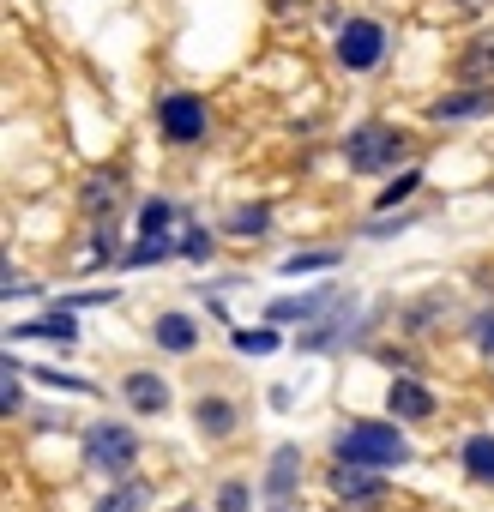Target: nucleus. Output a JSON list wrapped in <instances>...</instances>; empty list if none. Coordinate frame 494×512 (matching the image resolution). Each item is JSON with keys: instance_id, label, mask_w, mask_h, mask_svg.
<instances>
[{"instance_id": "f257e3e1", "label": "nucleus", "mask_w": 494, "mask_h": 512, "mask_svg": "<svg viewBox=\"0 0 494 512\" xmlns=\"http://www.w3.org/2000/svg\"><path fill=\"white\" fill-rule=\"evenodd\" d=\"M332 452H338V464H356V470H392V464L410 458V440L386 422H350L332 440Z\"/></svg>"}, {"instance_id": "f03ea898", "label": "nucleus", "mask_w": 494, "mask_h": 512, "mask_svg": "<svg viewBox=\"0 0 494 512\" xmlns=\"http://www.w3.org/2000/svg\"><path fill=\"white\" fill-rule=\"evenodd\" d=\"M133 458H139V440H133L127 422H97V428L85 434V464H91V470H103V476H127Z\"/></svg>"}, {"instance_id": "7ed1b4c3", "label": "nucleus", "mask_w": 494, "mask_h": 512, "mask_svg": "<svg viewBox=\"0 0 494 512\" xmlns=\"http://www.w3.org/2000/svg\"><path fill=\"white\" fill-rule=\"evenodd\" d=\"M398 151H404V139H398L386 121H368V127H356V133H350V145H344L350 169H362V175H374V169L398 163Z\"/></svg>"}, {"instance_id": "20e7f679", "label": "nucleus", "mask_w": 494, "mask_h": 512, "mask_svg": "<svg viewBox=\"0 0 494 512\" xmlns=\"http://www.w3.org/2000/svg\"><path fill=\"white\" fill-rule=\"evenodd\" d=\"M350 296H344V284H326V290H308V296H278L272 308H266V320L272 326H290V320H326V314H338Z\"/></svg>"}, {"instance_id": "39448f33", "label": "nucleus", "mask_w": 494, "mask_h": 512, "mask_svg": "<svg viewBox=\"0 0 494 512\" xmlns=\"http://www.w3.org/2000/svg\"><path fill=\"white\" fill-rule=\"evenodd\" d=\"M380 55H386V31H380L374 19H350V25L338 31V61H344L350 73L380 67Z\"/></svg>"}, {"instance_id": "423d86ee", "label": "nucleus", "mask_w": 494, "mask_h": 512, "mask_svg": "<svg viewBox=\"0 0 494 512\" xmlns=\"http://www.w3.org/2000/svg\"><path fill=\"white\" fill-rule=\"evenodd\" d=\"M157 121H163V133H169L175 145L205 139V103H199V97H187V91L163 97V103H157Z\"/></svg>"}, {"instance_id": "0eeeda50", "label": "nucleus", "mask_w": 494, "mask_h": 512, "mask_svg": "<svg viewBox=\"0 0 494 512\" xmlns=\"http://www.w3.org/2000/svg\"><path fill=\"white\" fill-rule=\"evenodd\" d=\"M296 482H302V446H278L272 452V470H266V506L272 512H290L296 506Z\"/></svg>"}, {"instance_id": "6e6552de", "label": "nucleus", "mask_w": 494, "mask_h": 512, "mask_svg": "<svg viewBox=\"0 0 494 512\" xmlns=\"http://www.w3.org/2000/svg\"><path fill=\"white\" fill-rule=\"evenodd\" d=\"M386 410H392L398 422H428V416H434V392H428V386H416L410 374H398V380H392V392H386Z\"/></svg>"}, {"instance_id": "1a4fd4ad", "label": "nucleus", "mask_w": 494, "mask_h": 512, "mask_svg": "<svg viewBox=\"0 0 494 512\" xmlns=\"http://www.w3.org/2000/svg\"><path fill=\"white\" fill-rule=\"evenodd\" d=\"M121 392H127V404H133L139 416H163V410H169V380H163V374H127Z\"/></svg>"}, {"instance_id": "9d476101", "label": "nucleus", "mask_w": 494, "mask_h": 512, "mask_svg": "<svg viewBox=\"0 0 494 512\" xmlns=\"http://www.w3.org/2000/svg\"><path fill=\"white\" fill-rule=\"evenodd\" d=\"M332 494H338V500H356V506H368V500H380V494H386V482H380L374 470L338 464V470H332Z\"/></svg>"}, {"instance_id": "9b49d317", "label": "nucleus", "mask_w": 494, "mask_h": 512, "mask_svg": "<svg viewBox=\"0 0 494 512\" xmlns=\"http://www.w3.org/2000/svg\"><path fill=\"white\" fill-rule=\"evenodd\" d=\"M434 121H470V115H494V91H452L428 103Z\"/></svg>"}, {"instance_id": "f8f14e48", "label": "nucleus", "mask_w": 494, "mask_h": 512, "mask_svg": "<svg viewBox=\"0 0 494 512\" xmlns=\"http://www.w3.org/2000/svg\"><path fill=\"white\" fill-rule=\"evenodd\" d=\"M13 338H55V344H73L79 326H73V308H55V314H37V320L13 326Z\"/></svg>"}, {"instance_id": "ddd939ff", "label": "nucleus", "mask_w": 494, "mask_h": 512, "mask_svg": "<svg viewBox=\"0 0 494 512\" xmlns=\"http://www.w3.org/2000/svg\"><path fill=\"white\" fill-rule=\"evenodd\" d=\"M458 79H470L476 91H494V37H476L458 61Z\"/></svg>"}, {"instance_id": "4468645a", "label": "nucleus", "mask_w": 494, "mask_h": 512, "mask_svg": "<svg viewBox=\"0 0 494 512\" xmlns=\"http://www.w3.org/2000/svg\"><path fill=\"white\" fill-rule=\"evenodd\" d=\"M151 332H157V344H163L169 356H187V350L199 344V326H193L187 314H157V326H151Z\"/></svg>"}, {"instance_id": "2eb2a0df", "label": "nucleus", "mask_w": 494, "mask_h": 512, "mask_svg": "<svg viewBox=\"0 0 494 512\" xmlns=\"http://www.w3.org/2000/svg\"><path fill=\"white\" fill-rule=\"evenodd\" d=\"M193 422H199L205 440H223V434L235 428V404H229V398H199V404H193Z\"/></svg>"}, {"instance_id": "dca6fc26", "label": "nucleus", "mask_w": 494, "mask_h": 512, "mask_svg": "<svg viewBox=\"0 0 494 512\" xmlns=\"http://www.w3.org/2000/svg\"><path fill=\"white\" fill-rule=\"evenodd\" d=\"M350 338V302L338 308V314H326L314 332H302V350H332V344H344Z\"/></svg>"}, {"instance_id": "f3484780", "label": "nucleus", "mask_w": 494, "mask_h": 512, "mask_svg": "<svg viewBox=\"0 0 494 512\" xmlns=\"http://www.w3.org/2000/svg\"><path fill=\"white\" fill-rule=\"evenodd\" d=\"M464 470L476 482H494V434H470L464 440Z\"/></svg>"}, {"instance_id": "a211bd4d", "label": "nucleus", "mask_w": 494, "mask_h": 512, "mask_svg": "<svg viewBox=\"0 0 494 512\" xmlns=\"http://www.w3.org/2000/svg\"><path fill=\"white\" fill-rule=\"evenodd\" d=\"M169 223H175V205H169V199H145V205H139V241L169 235Z\"/></svg>"}, {"instance_id": "6ab92c4d", "label": "nucleus", "mask_w": 494, "mask_h": 512, "mask_svg": "<svg viewBox=\"0 0 494 512\" xmlns=\"http://www.w3.org/2000/svg\"><path fill=\"white\" fill-rule=\"evenodd\" d=\"M338 260H344L338 247H314V253H290V260H284V272H290V278H302V272H332Z\"/></svg>"}, {"instance_id": "aec40b11", "label": "nucleus", "mask_w": 494, "mask_h": 512, "mask_svg": "<svg viewBox=\"0 0 494 512\" xmlns=\"http://www.w3.org/2000/svg\"><path fill=\"white\" fill-rule=\"evenodd\" d=\"M272 229V211L266 205H241V211H229V235H247V241H254V235H266Z\"/></svg>"}, {"instance_id": "412c9836", "label": "nucleus", "mask_w": 494, "mask_h": 512, "mask_svg": "<svg viewBox=\"0 0 494 512\" xmlns=\"http://www.w3.org/2000/svg\"><path fill=\"white\" fill-rule=\"evenodd\" d=\"M115 199H121V175H115V169L85 181V211H103V205H115Z\"/></svg>"}, {"instance_id": "4be33fe9", "label": "nucleus", "mask_w": 494, "mask_h": 512, "mask_svg": "<svg viewBox=\"0 0 494 512\" xmlns=\"http://www.w3.org/2000/svg\"><path fill=\"white\" fill-rule=\"evenodd\" d=\"M169 253H175V241H169V235H157V241H139L121 266H157V260H169Z\"/></svg>"}, {"instance_id": "5701e85b", "label": "nucleus", "mask_w": 494, "mask_h": 512, "mask_svg": "<svg viewBox=\"0 0 494 512\" xmlns=\"http://www.w3.org/2000/svg\"><path fill=\"white\" fill-rule=\"evenodd\" d=\"M139 506H145V488L139 482H127V488H115V494L97 500V512H139Z\"/></svg>"}, {"instance_id": "b1692460", "label": "nucleus", "mask_w": 494, "mask_h": 512, "mask_svg": "<svg viewBox=\"0 0 494 512\" xmlns=\"http://www.w3.org/2000/svg\"><path fill=\"white\" fill-rule=\"evenodd\" d=\"M235 350H241V356H272V350H278V332H272V326H260V332H235Z\"/></svg>"}, {"instance_id": "393cba45", "label": "nucleus", "mask_w": 494, "mask_h": 512, "mask_svg": "<svg viewBox=\"0 0 494 512\" xmlns=\"http://www.w3.org/2000/svg\"><path fill=\"white\" fill-rule=\"evenodd\" d=\"M19 374H25V368H19V362L7 356V386H0V410H7V416H13V410L25 404V386H19Z\"/></svg>"}, {"instance_id": "a878e982", "label": "nucleus", "mask_w": 494, "mask_h": 512, "mask_svg": "<svg viewBox=\"0 0 494 512\" xmlns=\"http://www.w3.org/2000/svg\"><path fill=\"white\" fill-rule=\"evenodd\" d=\"M416 181H422V175H416V169H404V175H398V181H392V187L380 193V211H392L398 199H410V193H416Z\"/></svg>"}, {"instance_id": "bb28decb", "label": "nucleus", "mask_w": 494, "mask_h": 512, "mask_svg": "<svg viewBox=\"0 0 494 512\" xmlns=\"http://www.w3.org/2000/svg\"><path fill=\"white\" fill-rule=\"evenodd\" d=\"M470 338H476V350H482V356H494V308H482V314L470 320Z\"/></svg>"}, {"instance_id": "cd10ccee", "label": "nucleus", "mask_w": 494, "mask_h": 512, "mask_svg": "<svg viewBox=\"0 0 494 512\" xmlns=\"http://www.w3.org/2000/svg\"><path fill=\"white\" fill-rule=\"evenodd\" d=\"M43 386H61V392H91V380H73V374H61V368H31Z\"/></svg>"}, {"instance_id": "c85d7f7f", "label": "nucleus", "mask_w": 494, "mask_h": 512, "mask_svg": "<svg viewBox=\"0 0 494 512\" xmlns=\"http://www.w3.org/2000/svg\"><path fill=\"white\" fill-rule=\"evenodd\" d=\"M217 512H247V482H223L217 488Z\"/></svg>"}, {"instance_id": "c756f323", "label": "nucleus", "mask_w": 494, "mask_h": 512, "mask_svg": "<svg viewBox=\"0 0 494 512\" xmlns=\"http://www.w3.org/2000/svg\"><path fill=\"white\" fill-rule=\"evenodd\" d=\"M181 253H187V260H211V235H205V229H193V235L181 241Z\"/></svg>"}, {"instance_id": "7c9ffc66", "label": "nucleus", "mask_w": 494, "mask_h": 512, "mask_svg": "<svg viewBox=\"0 0 494 512\" xmlns=\"http://www.w3.org/2000/svg\"><path fill=\"white\" fill-rule=\"evenodd\" d=\"M175 512H199V506H175Z\"/></svg>"}]
</instances>
